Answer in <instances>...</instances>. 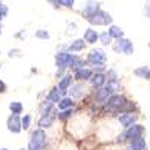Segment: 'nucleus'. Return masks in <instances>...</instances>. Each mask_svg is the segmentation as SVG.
Masks as SVG:
<instances>
[{
  "label": "nucleus",
  "mask_w": 150,
  "mask_h": 150,
  "mask_svg": "<svg viewBox=\"0 0 150 150\" xmlns=\"http://www.w3.org/2000/svg\"><path fill=\"white\" fill-rule=\"evenodd\" d=\"M87 21L90 24H96V26H107V24H111L112 23V18L108 12H104V11H98L95 12L93 15H89L86 17Z\"/></svg>",
  "instance_id": "nucleus-1"
},
{
  "label": "nucleus",
  "mask_w": 150,
  "mask_h": 150,
  "mask_svg": "<svg viewBox=\"0 0 150 150\" xmlns=\"http://www.w3.org/2000/svg\"><path fill=\"white\" fill-rule=\"evenodd\" d=\"M105 60H107V56L104 53V50H101V48L92 50L89 54V62H92L93 65H102Z\"/></svg>",
  "instance_id": "nucleus-2"
},
{
  "label": "nucleus",
  "mask_w": 150,
  "mask_h": 150,
  "mask_svg": "<svg viewBox=\"0 0 150 150\" xmlns=\"http://www.w3.org/2000/svg\"><path fill=\"white\" fill-rule=\"evenodd\" d=\"M114 50H116V51H122L125 54H132L134 47H132V42L131 41L123 39V38H122V39H117V42L114 45Z\"/></svg>",
  "instance_id": "nucleus-3"
},
{
  "label": "nucleus",
  "mask_w": 150,
  "mask_h": 150,
  "mask_svg": "<svg viewBox=\"0 0 150 150\" xmlns=\"http://www.w3.org/2000/svg\"><path fill=\"white\" fill-rule=\"evenodd\" d=\"M141 134H143V128L140 126V125H134V126H129V129L126 131V134H125L123 137H126L128 140L134 141L137 138H141Z\"/></svg>",
  "instance_id": "nucleus-4"
},
{
  "label": "nucleus",
  "mask_w": 150,
  "mask_h": 150,
  "mask_svg": "<svg viewBox=\"0 0 150 150\" xmlns=\"http://www.w3.org/2000/svg\"><path fill=\"white\" fill-rule=\"evenodd\" d=\"M72 59H74L72 54H68V53H59V54L56 56L57 66H59L60 69H63V68L69 66V65H71V62H72Z\"/></svg>",
  "instance_id": "nucleus-5"
},
{
  "label": "nucleus",
  "mask_w": 150,
  "mask_h": 150,
  "mask_svg": "<svg viewBox=\"0 0 150 150\" xmlns=\"http://www.w3.org/2000/svg\"><path fill=\"white\" fill-rule=\"evenodd\" d=\"M125 105H126V99L120 95L111 96L110 101H108V108H111V110H117V108H122Z\"/></svg>",
  "instance_id": "nucleus-6"
},
{
  "label": "nucleus",
  "mask_w": 150,
  "mask_h": 150,
  "mask_svg": "<svg viewBox=\"0 0 150 150\" xmlns=\"http://www.w3.org/2000/svg\"><path fill=\"white\" fill-rule=\"evenodd\" d=\"M8 129L14 134H18L21 131V123H20V119H18L17 114H12L8 119Z\"/></svg>",
  "instance_id": "nucleus-7"
},
{
  "label": "nucleus",
  "mask_w": 150,
  "mask_h": 150,
  "mask_svg": "<svg viewBox=\"0 0 150 150\" xmlns=\"http://www.w3.org/2000/svg\"><path fill=\"white\" fill-rule=\"evenodd\" d=\"M32 141H35L38 146H39L41 149L45 146V143H47V135H45V132L44 131H35L33 132V137H32Z\"/></svg>",
  "instance_id": "nucleus-8"
},
{
  "label": "nucleus",
  "mask_w": 150,
  "mask_h": 150,
  "mask_svg": "<svg viewBox=\"0 0 150 150\" xmlns=\"http://www.w3.org/2000/svg\"><path fill=\"white\" fill-rule=\"evenodd\" d=\"M119 120H120V123L123 125V126L129 128V126H132V123L137 120V116H134L132 112H125V114H122L119 117Z\"/></svg>",
  "instance_id": "nucleus-9"
},
{
  "label": "nucleus",
  "mask_w": 150,
  "mask_h": 150,
  "mask_svg": "<svg viewBox=\"0 0 150 150\" xmlns=\"http://www.w3.org/2000/svg\"><path fill=\"white\" fill-rule=\"evenodd\" d=\"M98 38H99V35L96 33V30L87 29V30L84 32V39H83V41L89 42V44H95V42L98 41Z\"/></svg>",
  "instance_id": "nucleus-10"
},
{
  "label": "nucleus",
  "mask_w": 150,
  "mask_h": 150,
  "mask_svg": "<svg viewBox=\"0 0 150 150\" xmlns=\"http://www.w3.org/2000/svg\"><path fill=\"white\" fill-rule=\"evenodd\" d=\"M90 77H92V71L87 69V68L75 71V78L77 80H90Z\"/></svg>",
  "instance_id": "nucleus-11"
},
{
  "label": "nucleus",
  "mask_w": 150,
  "mask_h": 150,
  "mask_svg": "<svg viewBox=\"0 0 150 150\" xmlns=\"http://www.w3.org/2000/svg\"><path fill=\"white\" fill-rule=\"evenodd\" d=\"M98 11H99V3L98 2H89L87 6L84 8V14H86V17H89V15H93Z\"/></svg>",
  "instance_id": "nucleus-12"
},
{
  "label": "nucleus",
  "mask_w": 150,
  "mask_h": 150,
  "mask_svg": "<svg viewBox=\"0 0 150 150\" xmlns=\"http://www.w3.org/2000/svg\"><path fill=\"white\" fill-rule=\"evenodd\" d=\"M108 35L111 38H116V39H122L123 38V30L120 27H117V26H111L110 30H108Z\"/></svg>",
  "instance_id": "nucleus-13"
},
{
  "label": "nucleus",
  "mask_w": 150,
  "mask_h": 150,
  "mask_svg": "<svg viewBox=\"0 0 150 150\" xmlns=\"http://www.w3.org/2000/svg\"><path fill=\"white\" fill-rule=\"evenodd\" d=\"M71 81H72V77H65L63 80H62L60 83H59V92L60 93H63V92H66V89L69 87V84H71Z\"/></svg>",
  "instance_id": "nucleus-14"
},
{
  "label": "nucleus",
  "mask_w": 150,
  "mask_h": 150,
  "mask_svg": "<svg viewBox=\"0 0 150 150\" xmlns=\"http://www.w3.org/2000/svg\"><path fill=\"white\" fill-rule=\"evenodd\" d=\"M83 48H84V41L83 39H77V41H74L69 45V51H81Z\"/></svg>",
  "instance_id": "nucleus-15"
},
{
  "label": "nucleus",
  "mask_w": 150,
  "mask_h": 150,
  "mask_svg": "<svg viewBox=\"0 0 150 150\" xmlns=\"http://www.w3.org/2000/svg\"><path fill=\"white\" fill-rule=\"evenodd\" d=\"M90 81H92V84H93V86L99 87V86H102V84L105 83V77H104L102 74H96L93 78H90Z\"/></svg>",
  "instance_id": "nucleus-16"
},
{
  "label": "nucleus",
  "mask_w": 150,
  "mask_h": 150,
  "mask_svg": "<svg viewBox=\"0 0 150 150\" xmlns=\"http://www.w3.org/2000/svg\"><path fill=\"white\" fill-rule=\"evenodd\" d=\"M132 150H146V143L143 138H137L132 141Z\"/></svg>",
  "instance_id": "nucleus-17"
},
{
  "label": "nucleus",
  "mask_w": 150,
  "mask_h": 150,
  "mask_svg": "<svg viewBox=\"0 0 150 150\" xmlns=\"http://www.w3.org/2000/svg\"><path fill=\"white\" fill-rule=\"evenodd\" d=\"M51 125H53V119L48 117V116H42V119L39 120V126L41 128H48V126H51Z\"/></svg>",
  "instance_id": "nucleus-18"
},
{
  "label": "nucleus",
  "mask_w": 150,
  "mask_h": 150,
  "mask_svg": "<svg viewBox=\"0 0 150 150\" xmlns=\"http://www.w3.org/2000/svg\"><path fill=\"white\" fill-rule=\"evenodd\" d=\"M9 108H11V111H12V114H20V112L23 111V105H21L20 102H11Z\"/></svg>",
  "instance_id": "nucleus-19"
},
{
  "label": "nucleus",
  "mask_w": 150,
  "mask_h": 150,
  "mask_svg": "<svg viewBox=\"0 0 150 150\" xmlns=\"http://www.w3.org/2000/svg\"><path fill=\"white\" fill-rule=\"evenodd\" d=\"M60 92L57 90V89H54V90H51V93L48 95V101L50 102H59L60 101V95H59Z\"/></svg>",
  "instance_id": "nucleus-20"
},
{
  "label": "nucleus",
  "mask_w": 150,
  "mask_h": 150,
  "mask_svg": "<svg viewBox=\"0 0 150 150\" xmlns=\"http://www.w3.org/2000/svg\"><path fill=\"white\" fill-rule=\"evenodd\" d=\"M71 107H74L72 99H62V101H59V108H60V110L71 108Z\"/></svg>",
  "instance_id": "nucleus-21"
},
{
  "label": "nucleus",
  "mask_w": 150,
  "mask_h": 150,
  "mask_svg": "<svg viewBox=\"0 0 150 150\" xmlns=\"http://www.w3.org/2000/svg\"><path fill=\"white\" fill-rule=\"evenodd\" d=\"M135 74L138 75V77L147 80V78H149V68H147V66H146V68H140V69H137V71H135Z\"/></svg>",
  "instance_id": "nucleus-22"
},
{
  "label": "nucleus",
  "mask_w": 150,
  "mask_h": 150,
  "mask_svg": "<svg viewBox=\"0 0 150 150\" xmlns=\"http://www.w3.org/2000/svg\"><path fill=\"white\" fill-rule=\"evenodd\" d=\"M98 39H101V42H102L104 45H108V44H111V39H112V38L108 35V32H105V33H102V35H99Z\"/></svg>",
  "instance_id": "nucleus-23"
},
{
  "label": "nucleus",
  "mask_w": 150,
  "mask_h": 150,
  "mask_svg": "<svg viewBox=\"0 0 150 150\" xmlns=\"http://www.w3.org/2000/svg\"><path fill=\"white\" fill-rule=\"evenodd\" d=\"M108 95H110V92L107 89H101V90L98 92L96 98H98V101H105V99L108 98Z\"/></svg>",
  "instance_id": "nucleus-24"
},
{
  "label": "nucleus",
  "mask_w": 150,
  "mask_h": 150,
  "mask_svg": "<svg viewBox=\"0 0 150 150\" xmlns=\"http://www.w3.org/2000/svg\"><path fill=\"white\" fill-rule=\"evenodd\" d=\"M105 89H107L108 92H116V90H119V89H120V86H119L116 81H108V84H107Z\"/></svg>",
  "instance_id": "nucleus-25"
},
{
  "label": "nucleus",
  "mask_w": 150,
  "mask_h": 150,
  "mask_svg": "<svg viewBox=\"0 0 150 150\" xmlns=\"http://www.w3.org/2000/svg\"><path fill=\"white\" fill-rule=\"evenodd\" d=\"M51 107H53V102H50V101L45 102L44 107H42V114H44V116H48V112L51 111Z\"/></svg>",
  "instance_id": "nucleus-26"
},
{
  "label": "nucleus",
  "mask_w": 150,
  "mask_h": 150,
  "mask_svg": "<svg viewBox=\"0 0 150 150\" xmlns=\"http://www.w3.org/2000/svg\"><path fill=\"white\" fill-rule=\"evenodd\" d=\"M83 95V87L80 86V84H77L74 87V92H72V96H75V98H80Z\"/></svg>",
  "instance_id": "nucleus-27"
},
{
  "label": "nucleus",
  "mask_w": 150,
  "mask_h": 150,
  "mask_svg": "<svg viewBox=\"0 0 150 150\" xmlns=\"http://www.w3.org/2000/svg\"><path fill=\"white\" fill-rule=\"evenodd\" d=\"M36 38H41V39H48L50 33H48L47 30H38V32H36Z\"/></svg>",
  "instance_id": "nucleus-28"
},
{
  "label": "nucleus",
  "mask_w": 150,
  "mask_h": 150,
  "mask_svg": "<svg viewBox=\"0 0 150 150\" xmlns=\"http://www.w3.org/2000/svg\"><path fill=\"white\" fill-rule=\"evenodd\" d=\"M74 2H75V0H57V5H62V6H68V8H71V6L74 5Z\"/></svg>",
  "instance_id": "nucleus-29"
},
{
  "label": "nucleus",
  "mask_w": 150,
  "mask_h": 150,
  "mask_svg": "<svg viewBox=\"0 0 150 150\" xmlns=\"http://www.w3.org/2000/svg\"><path fill=\"white\" fill-rule=\"evenodd\" d=\"M29 125H30V116H24V119H23V122H21V128L27 129Z\"/></svg>",
  "instance_id": "nucleus-30"
},
{
  "label": "nucleus",
  "mask_w": 150,
  "mask_h": 150,
  "mask_svg": "<svg viewBox=\"0 0 150 150\" xmlns=\"http://www.w3.org/2000/svg\"><path fill=\"white\" fill-rule=\"evenodd\" d=\"M29 150H41V147L39 146H38L35 141H32L30 140V144H29Z\"/></svg>",
  "instance_id": "nucleus-31"
},
{
  "label": "nucleus",
  "mask_w": 150,
  "mask_h": 150,
  "mask_svg": "<svg viewBox=\"0 0 150 150\" xmlns=\"http://www.w3.org/2000/svg\"><path fill=\"white\" fill-rule=\"evenodd\" d=\"M71 114H72V110H68V111H65V112H62V119H68V117H71Z\"/></svg>",
  "instance_id": "nucleus-32"
},
{
  "label": "nucleus",
  "mask_w": 150,
  "mask_h": 150,
  "mask_svg": "<svg viewBox=\"0 0 150 150\" xmlns=\"http://www.w3.org/2000/svg\"><path fill=\"white\" fill-rule=\"evenodd\" d=\"M6 90V86L3 84V81H0V92H5Z\"/></svg>",
  "instance_id": "nucleus-33"
},
{
  "label": "nucleus",
  "mask_w": 150,
  "mask_h": 150,
  "mask_svg": "<svg viewBox=\"0 0 150 150\" xmlns=\"http://www.w3.org/2000/svg\"><path fill=\"white\" fill-rule=\"evenodd\" d=\"M51 2H54V5H57V0H51Z\"/></svg>",
  "instance_id": "nucleus-34"
},
{
  "label": "nucleus",
  "mask_w": 150,
  "mask_h": 150,
  "mask_svg": "<svg viewBox=\"0 0 150 150\" xmlns=\"http://www.w3.org/2000/svg\"><path fill=\"white\" fill-rule=\"evenodd\" d=\"M0 150H8V149H0Z\"/></svg>",
  "instance_id": "nucleus-35"
},
{
  "label": "nucleus",
  "mask_w": 150,
  "mask_h": 150,
  "mask_svg": "<svg viewBox=\"0 0 150 150\" xmlns=\"http://www.w3.org/2000/svg\"><path fill=\"white\" fill-rule=\"evenodd\" d=\"M0 33H2V30H0Z\"/></svg>",
  "instance_id": "nucleus-36"
},
{
  "label": "nucleus",
  "mask_w": 150,
  "mask_h": 150,
  "mask_svg": "<svg viewBox=\"0 0 150 150\" xmlns=\"http://www.w3.org/2000/svg\"><path fill=\"white\" fill-rule=\"evenodd\" d=\"M23 150H24V149H23Z\"/></svg>",
  "instance_id": "nucleus-37"
}]
</instances>
